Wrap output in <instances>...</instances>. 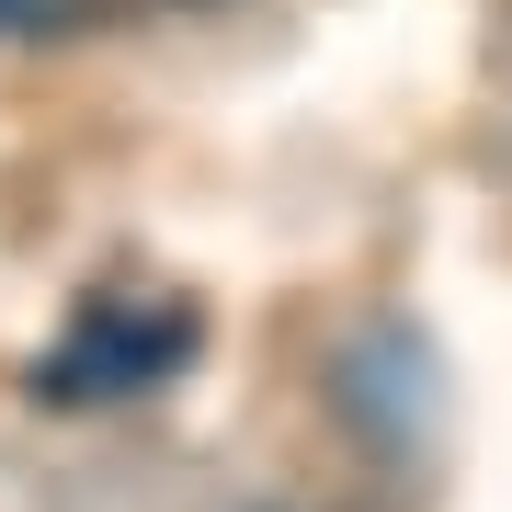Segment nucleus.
Here are the masks:
<instances>
[]
</instances>
